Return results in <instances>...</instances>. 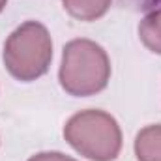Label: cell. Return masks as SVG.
I'll return each mask as SVG.
<instances>
[{
  "label": "cell",
  "instance_id": "cell-1",
  "mask_svg": "<svg viewBox=\"0 0 161 161\" xmlns=\"http://www.w3.org/2000/svg\"><path fill=\"white\" fill-rule=\"evenodd\" d=\"M109 79V62L101 47L92 41H71L64 51L60 80L75 96L101 90Z\"/></svg>",
  "mask_w": 161,
  "mask_h": 161
},
{
  "label": "cell",
  "instance_id": "cell-2",
  "mask_svg": "<svg viewBox=\"0 0 161 161\" xmlns=\"http://www.w3.org/2000/svg\"><path fill=\"white\" fill-rule=\"evenodd\" d=\"M68 141L96 161H109L120 150V129L109 114L88 111L73 116L66 127Z\"/></svg>",
  "mask_w": 161,
  "mask_h": 161
},
{
  "label": "cell",
  "instance_id": "cell-3",
  "mask_svg": "<svg viewBox=\"0 0 161 161\" xmlns=\"http://www.w3.org/2000/svg\"><path fill=\"white\" fill-rule=\"evenodd\" d=\"M9 71L23 80L40 77L51 62V40L38 23H26L11 34L4 53Z\"/></svg>",
  "mask_w": 161,
  "mask_h": 161
},
{
  "label": "cell",
  "instance_id": "cell-4",
  "mask_svg": "<svg viewBox=\"0 0 161 161\" xmlns=\"http://www.w3.org/2000/svg\"><path fill=\"white\" fill-rule=\"evenodd\" d=\"M137 156L141 161H161V127L154 125L137 137Z\"/></svg>",
  "mask_w": 161,
  "mask_h": 161
},
{
  "label": "cell",
  "instance_id": "cell-5",
  "mask_svg": "<svg viewBox=\"0 0 161 161\" xmlns=\"http://www.w3.org/2000/svg\"><path fill=\"white\" fill-rule=\"evenodd\" d=\"M111 0H64L66 8L79 19H96L105 13Z\"/></svg>",
  "mask_w": 161,
  "mask_h": 161
},
{
  "label": "cell",
  "instance_id": "cell-6",
  "mask_svg": "<svg viewBox=\"0 0 161 161\" xmlns=\"http://www.w3.org/2000/svg\"><path fill=\"white\" fill-rule=\"evenodd\" d=\"M141 36L152 51L161 53V11L152 13L150 17L144 19L141 26Z\"/></svg>",
  "mask_w": 161,
  "mask_h": 161
},
{
  "label": "cell",
  "instance_id": "cell-7",
  "mask_svg": "<svg viewBox=\"0 0 161 161\" xmlns=\"http://www.w3.org/2000/svg\"><path fill=\"white\" fill-rule=\"evenodd\" d=\"M30 161H73V159H69L62 154H41V156L32 158Z\"/></svg>",
  "mask_w": 161,
  "mask_h": 161
},
{
  "label": "cell",
  "instance_id": "cell-8",
  "mask_svg": "<svg viewBox=\"0 0 161 161\" xmlns=\"http://www.w3.org/2000/svg\"><path fill=\"white\" fill-rule=\"evenodd\" d=\"M4 4H6V0H0V11H2V8H4Z\"/></svg>",
  "mask_w": 161,
  "mask_h": 161
}]
</instances>
